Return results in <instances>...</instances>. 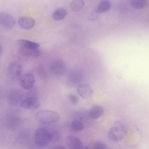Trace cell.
Masks as SVG:
<instances>
[{
  "label": "cell",
  "instance_id": "25",
  "mask_svg": "<svg viewBox=\"0 0 149 149\" xmlns=\"http://www.w3.org/2000/svg\"><path fill=\"white\" fill-rule=\"evenodd\" d=\"M53 149H65V148L64 147V146L61 145H57L54 148H53Z\"/></svg>",
  "mask_w": 149,
  "mask_h": 149
},
{
  "label": "cell",
  "instance_id": "16",
  "mask_svg": "<svg viewBox=\"0 0 149 149\" xmlns=\"http://www.w3.org/2000/svg\"><path fill=\"white\" fill-rule=\"evenodd\" d=\"M83 74L80 72L76 71L70 72L68 75L69 80L74 83L79 82L82 79Z\"/></svg>",
  "mask_w": 149,
  "mask_h": 149
},
{
  "label": "cell",
  "instance_id": "5",
  "mask_svg": "<svg viewBox=\"0 0 149 149\" xmlns=\"http://www.w3.org/2000/svg\"><path fill=\"white\" fill-rule=\"evenodd\" d=\"M34 76L31 73H26L22 76L19 79V82L21 86L25 89L32 88L35 83Z\"/></svg>",
  "mask_w": 149,
  "mask_h": 149
},
{
  "label": "cell",
  "instance_id": "24",
  "mask_svg": "<svg viewBox=\"0 0 149 149\" xmlns=\"http://www.w3.org/2000/svg\"><path fill=\"white\" fill-rule=\"evenodd\" d=\"M39 74L40 76L43 78H45L46 76L45 72L42 66H40L38 68Z\"/></svg>",
  "mask_w": 149,
  "mask_h": 149
},
{
  "label": "cell",
  "instance_id": "15",
  "mask_svg": "<svg viewBox=\"0 0 149 149\" xmlns=\"http://www.w3.org/2000/svg\"><path fill=\"white\" fill-rule=\"evenodd\" d=\"M110 2L108 0H102L98 3L97 11L99 13H103L107 12L111 7Z\"/></svg>",
  "mask_w": 149,
  "mask_h": 149
},
{
  "label": "cell",
  "instance_id": "19",
  "mask_svg": "<svg viewBox=\"0 0 149 149\" xmlns=\"http://www.w3.org/2000/svg\"><path fill=\"white\" fill-rule=\"evenodd\" d=\"M70 127L71 129L75 131L79 132L83 130L84 128L83 123L80 120L75 119L71 123Z\"/></svg>",
  "mask_w": 149,
  "mask_h": 149
},
{
  "label": "cell",
  "instance_id": "9",
  "mask_svg": "<svg viewBox=\"0 0 149 149\" xmlns=\"http://www.w3.org/2000/svg\"><path fill=\"white\" fill-rule=\"evenodd\" d=\"M0 23L6 28H11L15 26V19L11 15L2 13L0 14Z\"/></svg>",
  "mask_w": 149,
  "mask_h": 149
},
{
  "label": "cell",
  "instance_id": "11",
  "mask_svg": "<svg viewBox=\"0 0 149 149\" xmlns=\"http://www.w3.org/2000/svg\"><path fill=\"white\" fill-rule=\"evenodd\" d=\"M40 51L38 49H31L20 47L18 50L19 54L24 58L37 57L40 55Z\"/></svg>",
  "mask_w": 149,
  "mask_h": 149
},
{
  "label": "cell",
  "instance_id": "18",
  "mask_svg": "<svg viewBox=\"0 0 149 149\" xmlns=\"http://www.w3.org/2000/svg\"><path fill=\"white\" fill-rule=\"evenodd\" d=\"M66 15L67 11L64 8H60L54 12L52 17L54 20L59 21L65 18Z\"/></svg>",
  "mask_w": 149,
  "mask_h": 149
},
{
  "label": "cell",
  "instance_id": "17",
  "mask_svg": "<svg viewBox=\"0 0 149 149\" xmlns=\"http://www.w3.org/2000/svg\"><path fill=\"white\" fill-rule=\"evenodd\" d=\"M85 3L83 0H74L70 4V8L73 11L77 12L81 10L84 7Z\"/></svg>",
  "mask_w": 149,
  "mask_h": 149
},
{
  "label": "cell",
  "instance_id": "1",
  "mask_svg": "<svg viewBox=\"0 0 149 149\" xmlns=\"http://www.w3.org/2000/svg\"><path fill=\"white\" fill-rule=\"evenodd\" d=\"M36 118L40 123L44 124L54 123L59 120L60 116L56 111L48 110H42L38 111Z\"/></svg>",
  "mask_w": 149,
  "mask_h": 149
},
{
  "label": "cell",
  "instance_id": "20",
  "mask_svg": "<svg viewBox=\"0 0 149 149\" xmlns=\"http://www.w3.org/2000/svg\"><path fill=\"white\" fill-rule=\"evenodd\" d=\"M147 0H131V3L135 8L141 9L144 8L147 4Z\"/></svg>",
  "mask_w": 149,
  "mask_h": 149
},
{
  "label": "cell",
  "instance_id": "7",
  "mask_svg": "<svg viewBox=\"0 0 149 149\" xmlns=\"http://www.w3.org/2000/svg\"><path fill=\"white\" fill-rule=\"evenodd\" d=\"M39 100L34 97H28L24 99L21 103V107L25 109H34L40 105Z\"/></svg>",
  "mask_w": 149,
  "mask_h": 149
},
{
  "label": "cell",
  "instance_id": "6",
  "mask_svg": "<svg viewBox=\"0 0 149 149\" xmlns=\"http://www.w3.org/2000/svg\"><path fill=\"white\" fill-rule=\"evenodd\" d=\"M77 90L80 96L84 99L91 97L93 94V90L92 87L86 83H82L79 84Z\"/></svg>",
  "mask_w": 149,
  "mask_h": 149
},
{
  "label": "cell",
  "instance_id": "3",
  "mask_svg": "<svg viewBox=\"0 0 149 149\" xmlns=\"http://www.w3.org/2000/svg\"><path fill=\"white\" fill-rule=\"evenodd\" d=\"M8 73L10 79L13 81L18 79L21 77L22 68L21 64L17 61L10 63L8 68Z\"/></svg>",
  "mask_w": 149,
  "mask_h": 149
},
{
  "label": "cell",
  "instance_id": "14",
  "mask_svg": "<svg viewBox=\"0 0 149 149\" xmlns=\"http://www.w3.org/2000/svg\"><path fill=\"white\" fill-rule=\"evenodd\" d=\"M104 113V109L99 105H95L92 107L89 111V115L93 119H96L102 116Z\"/></svg>",
  "mask_w": 149,
  "mask_h": 149
},
{
  "label": "cell",
  "instance_id": "10",
  "mask_svg": "<svg viewBox=\"0 0 149 149\" xmlns=\"http://www.w3.org/2000/svg\"><path fill=\"white\" fill-rule=\"evenodd\" d=\"M108 136L111 140L116 141L121 139L123 136V132L119 127L114 126L111 127L108 132Z\"/></svg>",
  "mask_w": 149,
  "mask_h": 149
},
{
  "label": "cell",
  "instance_id": "23",
  "mask_svg": "<svg viewBox=\"0 0 149 149\" xmlns=\"http://www.w3.org/2000/svg\"><path fill=\"white\" fill-rule=\"evenodd\" d=\"M52 142H55L58 141L59 138V135L56 131L51 133Z\"/></svg>",
  "mask_w": 149,
  "mask_h": 149
},
{
  "label": "cell",
  "instance_id": "13",
  "mask_svg": "<svg viewBox=\"0 0 149 149\" xmlns=\"http://www.w3.org/2000/svg\"><path fill=\"white\" fill-rule=\"evenodd\" d=\"M17 43L20 47L31 49H38L40 46L38 43L24 39L18 40Z\"/></svg>",
  "mask_w": 149,
  "mask_h": 149
},
{
  "label": "cell",
  "instance_id": "2",
  "mask_svg": "<svg viewBox=\"0 0 149 149\" xmlns=\"http://www.w3.org/2000/svg\"><path fill=\"white\" fill-rule=\"evenodd\" d=\"M34 141L36 145L40 148H44L51 142V133L44 128H40L35 132Z\"/></svg>",
  "mask_w": 149,
  "mask_h": 149
},
{
  "label": "cell",
  "instance_id": "4",
  "mask_svg": "<svg viewBox=\"0 0 149 149\" xmlns=\"http://www.w3.org/2000/svg\"><path fill=\"white\" fill-rule=\"evenodd\" d=\"M49 68L51 72L57 75H62L66 72V66L64 62L60 59L53 60L50 63Z\"/></svg>",
  "mask_w": 149,
  "mask_h": 149
},
{
  "label": "cell",
  "instance_id": "12",
  "mask_svg": "<svg viewBox=\"0 0 149 149\" xmlns=\"http://www.w3.org/2000/svg\"><path fill=\"white\" fill-rule=\"evenodd\" d=\"M19 26L25 29H28L33 27L35 24L34 19L31 17H20L18 21Z\"/></svg>",
  "mask_w": 149,
  "mask_h": 149
},
{
  "label": "cell",
  "instance_id": "21",
  "mask_svg": "<svg viewBox=\"0 0 149 149\" xmlns=\"http://www.w3.org/2000/svg\"><path fill=\"white\" fill-rule=\"evenodd\" d=\"M107 146L104 143L97 141L94 143L92 145L91 148L96 149H106L107 148Z\"/></svg>",
  "mask_w": 149,
  "mask_h": 149
},
{
  "label": "cell",
  "instance_id": "22",
  "mask_svg": "<svg viewBox=\"0 0 149 149\" xmlns=\"http://www.w3.org/2000/svg\"><path fill=\"white\" fill-rule=\"evenodd\" d=\"M68 98L71 103L73 105H76L78 102L79 99L78 97L74 94H69Z\"/></svg>",
  "mask_w": 149,
  "mask_h": 149
},
{
  "label": "cell",
  "instance_id": "8",
  "mask_svg": "<svg viewBox=\"0 0 149 149\" xmlns=\"http://www.w3.org/2000/svg\"><path fill=\"white\" fill-rule=\"evenodd\" d=\"M65 142L67 146L72 149H81L84 147L83 143L79 138L73 135L68 136L66 138Z\"/></svg>",
  "mask_w": 149,
  "mask_h": 149
}]
</instances>
